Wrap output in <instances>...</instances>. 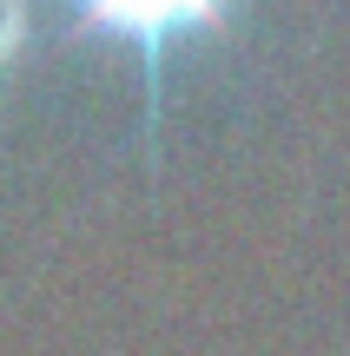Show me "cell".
<instances>
[{"instance_id": "1", "label": "cell", "mask_w": 350, "mask_h": 356, "mask_svg": "<svg viewBox=\"0 0 350 356\" xmlns=\"http://www.w3.org/2000/svg\"><path fill=\"white\" fill-rule=\"evenodd\" d=\"M73 7L86 13L93 26H106V33H119V40H139V47L152 53L159 40H172V33L212 26L225 13V0H73Z\"/></svg>"}]
</instances>
